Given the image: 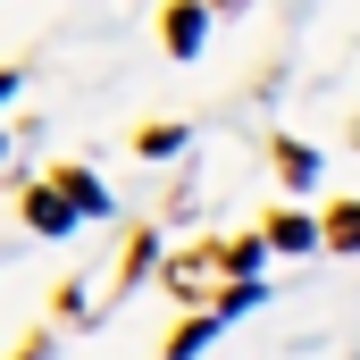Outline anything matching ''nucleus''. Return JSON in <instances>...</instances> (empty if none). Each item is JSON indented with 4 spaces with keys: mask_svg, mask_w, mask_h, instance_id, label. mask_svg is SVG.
Segmentation results:
<instances>
[{
    "mask_svg": "<svg viewBox=\"0 0 360 360\" xmlns=\"http://www.w3.org/2000/svg\"><path fill=\"white\" fill-rule=\"evenodd\" d=\"M327 235H335L344 252H360V210H335V226H327Z\"/></svg>",
    "mask_w": 360,
    "mask_h": 360,
    "instance_id": "f03ea898",
    "label": "nucleus"
},
{
    "mask_svg": "<svg viewBox=\"0 0 360 360\" xmlns=\"http://www.w3.org/2000/svg\"><path fill=\"white\" fill-rule=\"evenodd\" d=\"M25 218H34V226H68V201H59V193H34Z\"/></svg>",
    "mask_w": 360,
    "mask_h": 360,
    "instance_id": "f257e3e1",
    "label": "nucleus"
}]
</instances>
